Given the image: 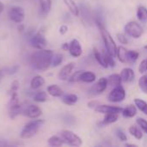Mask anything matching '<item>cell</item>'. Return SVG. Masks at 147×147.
<instances>
[{
  "instance_id": "obj_1",
  "label": "cell",
  "mask_w": 147,
  "mask_h": 147,
  "mask_svg": "<svg viewBox=\"0 0 147 147\" xmlns=\"http://www.w3.org/2000/svg\"><path fill=\"white\" fill-rule=\"evenodd\" d=\"M53 53L52 50L38 49L29 56V64L35 70L40 71H46L52 65Z\"/></svg>"
},
{
  "instance_id": "obj_2",
  "label": "cell",
  "mask_w": 147,
  "mask_h": 147,
  "mask_svg": "<svg viewBox=\"0 0 147 147\" xmlns=\"http://www.w3.org/2000/svg\"><path fill=\"white\" fill-rule=\"evenodd\" d=\"M97 25H98V28H99V30H100V33H101V35H102V40H103V43H104L107 52L114 57L116 56L117 46H116L113 37L111 36L109 32L105 28L102 22H101L99 21V22H97Z\"/></svg>"
},
{
  "instance_id": "obj_3",
  "label": "cell",
  "mask_w": 147,
  "mask_h": 147,
  "mask_svg": "<svg viewBox=\"0 0 147 147\" xmlns=\"http://www.w3.org/2000/svg\"><path fill=\"white\" fill-rule=\"evenodd\" d=\"M44 120H34L27 123L21 132L20 137L22 140H28L33 138L40 129L44 124Z\"/></svg>"
},
{
  "instance_id": "obj_4",
  "label": "cell",
  "mask_w": 147,
  "mask_h": 147,
  "mask_svg": "<svg viewBox=\"0 0 147 147\" xmlns=\"http://www.w3.org/2000/svg\"><path fill=\"white\" fill-rule=\"evenodd\" d=\"M59 135L61 137V139L63 140V141L66 144H68L69 146H80L83 144L82 139L77 135L76 134H74L73 132L70 131V130H62L59 133Z\"/></svg>"
},
{
  "instance_id": "obj_5",
  "label": "cell",
  "mask_w": 147,
  "mask_h": 147,
  "mask_svg": "<svg viewBox=\"0 0 147 147\" xmlns=\"http://www.w3.org/2000/svg\"><path fill=\"white\" fill-rule=\"evenodd\" d=\"M10 94V99L9 102V117L11 119L16 118L21 111H22V106L20 105L18 95L16 91L9 92Z\"/></svg>"
},
{
  "instance_id": "obj_6",
  "label": "cell",
  "mask_w": 147,
  "mask_h": 147,
  "mask_svg": "<svg viewBox=\"0 0 147 147\" xmlns=\"http://www.w3.org/2000/svg\"><path fill=\"white\" fill-rule=\"evenodd\" d=\"M125 32L126 34L134 39H139L142 36L143 33H144V29L143 28L136 22H129L126 24L125 26Z\"/></svg>"
},
{
  "instance_id": "obj_7",
  "label": "cell",
  "mask_w": 147,
  "mask_h": 147,
  "mask_svg": "<svg viewBox=\"0 0 147 147\" xmlns=\"http://www.w3.org/2000/svg\"><path fill=\"white\" fill-rule=\"evenodd\" d=\"M29 44L35 49H44L47 44L42 31H40L29 37Z\"/></svg>"
},
{
  "instance_id": "obj_8",
  "label": "cell",
  "mask_w": 147,
  "mask_h": 147,
  "mask_svg": "<svg viewBox=\"0 0 147 147\" xmlns=\"http://www.w3.org/2000/svg\"><path fill=\"white\" fill-rule=\"evenodd\" d=\"M125 98H126V91L121 85L114 87V89L110 91V93L108 96V100L110 102H115V103L124 101Z\"/></svg>"
},
{
  "instance_id": "obj_9",
  "label": "cell",
  "mask_w": 147,
  "mask_h": 147,
  "mask_svg": "<svg viewBox=\"0 0 147 147\" xmlns=\"http://www.w3.org/2000/svg\"><path fill=\"white\" fill-rule=\"evenodd\" d=\"M8 16L9 19L16 22V23H21L25 17V12L23 8L21 6H12L8 12Z\"/></svg>"
},
{
  "instance_id": "obj_10",
  "label": "cell",
  "mask_w": 147,
  "mask_h": 147,
  "mask_svg": "<svg viewBox=\"0 0 147 147\" xmlns=\"http://www.w3.org/2000/svg\"><path fill=\"white\" fill-rule=\"evenodd\" d=\"M123 110L122 108L121 107H116V106H110V105H104V104H98L95 108V111L97 113H102V114H109V113H115V114H120Z\"/></svg>"
},
{
  "instance_id": "obj_11",
  "label": "cell",
  "mask_w": 147,
  "mask_h": 147,
  "mask_svg": "<svg viewBox=\"0 0 147 147\" xmlns=\"http://www.w3.org/2000/svg\"><path fill=\"white\" fill-rule=\"evenodd\" d=\"M75 63L74 62H71V63H68L67 65H65V66H63L61 68V70L59 71V74H58V78L59 80H62V81H65V80H68L70 76L71 75V72L72 71L74 70L75 68Z\"/></svg>"
},
{
  "instance_id": "obj_12",
  "label": "cell",
  "mask_w": 147,
  "mask_h": 147,
  "mask_svg": "<svg viewBox=\"0 0 147 147\" xmlns=\"http://www.w3.org/2000/svg\"><path fill=\"white\" fill-rule=\"evenodd\" d=\"M69 53L74 58H78V57L81 56V54L83 53V48H82V46H81L80 42L77 39H73L70 42Z\"/></svg>"
},
{
  "instance_id": "obj_13",
  "label": "cell",
  "mask_w": 147,
  "mask_h": 147,
  "mask_svg": "<svg viewBox=\"0 0 147 147\" xmlns=\"http://www.w3.org/2000/svg\"><path fill=\"white\" fill-rule=\"evenodd\" d=\"M23 114L31 119H35L41 115L42 111L38 106L31 104V105H28V107H26V109L23 110Z\"/></svg>"
},
{
  "instance_id": "obj_14",
  "label": "cell",
  "mask_w": 147,
  "mask_h": 147,
  "mask_svg": "<svg viewBox=\"0 0 147 147\" xmlns=\"http://www.w3.org/2000/svg\"><path fill=\"white\" fill-rule=\"evenodd\" d=\"M93 54H94V57L96 59V60L97 61V63L104 67V68H108V65L105 61V58H104V53L103 51H99L96 47H94L93 49Z\"/></svg>"
},
{
  "instance_id": "obj_15",
  "label": "cell",
  "mask_w": 147,
  "mask_h": 147,
  "mask_svg": "<svg viewBox=\"0 0 147 147\" xmlns=\"http://www.w3.org/2000/svg\"><path fill=\"white\" fill-rule=\"evenodd\" d=\"M134 71L131 68H124L121 71V77L122 78L123 82L126 83H130L134 79Z\"/></svg>"
},
{
  "instance_id": "obj_16",
  "label": "cell",
  "mask_w": 147,
  "mask_h": 147,
  "mask_svg": "<svg viewBox=\"0 0 147 147\" xmlns=\"http://www.w3.org/2000/svg\"><path fill=\"white\" fill-rule=\"evenodd\" d=\"M119 119V114H115V113H109V114H106L104 119L99 123L100 126H106V125H109L112 123H115L118 121Z\"/></svg>"
},
{
  "instance_id": "obj_17",
  "label": "cell",
  "mask_w": 147,
  "mask_h": 147,
  "mask_svg": "<svg viewBox=\"0 0 147 147\" xmlns=\"http://www.w3.org/2000/svg\"><path fill=\"white\" fill-rule=\"evenodd\" d=\"M47 92L53 97H62L64 96L63 90L57 84H52L47 87Z\"/></svg>"
},
{
  "instance_id": "obj_18",
  "label": "cell",
  "mask_w": 147,
  "mask_h": 147,
  "mask_svg": "<svg viewBox=\"0 0 147 147\" xmlns=\"http://www.w3.org/2000/svg\"><path fill=\"white\" fill-rule=\"evenodd\" d=\"M96 79V74L90 71H84L80 78V81L84 83H87V84H91L95 82Z\"/></svg>"
},
{
  "instance_id": "obj_19",
  "label": "cell",
  "mask_w": 147,
  "mask_h": 147,
  "mask_svg": "<svg viewBox=\"0 0 147 147\" xmlns=\"http://www.w3.org/2000/svg\"><path fill=\"white\" fill-rule=\"evenodd\" d=\"M107 79H108L109 85H110L112 87L120 86V85H121V83H122V78L121 77V74H117V73L111 74Z\"/></svg>"
},
{
  "instance_id": "obj_20",
  "label": "cell",
  "mask_w": 147,
  "mask_h": 147,
  "mask_svg": "<svg viewBox=\"0 0 147 147\" xmlns=\"http://www.w3.org/2000/svg\"><path fill=\"white\" fill-rule=\"evenodd\" d=\"M121 114L125 118H133L137 114V107L135 105H128L123 109Z\"/></svg>"
},
{
  "instance_id": "obj_21",
  "label": "cell",
  "mask_w": 147,
  "mask_h": 147,
  "mask_svg": "<svg viewBox=\"0 0 147 147\" xmlns=\"http://www.w3.org/2000/svg\"><path fill=\"white\" fill-rule=\"evenodd\" d=\"M108 85H109L108 79L105 78H101L99 81L96 83V84L95 85V90L97 94H102L106 90Z\"/></svg>"
},
{
  "instance_id": "obj_22",
  "label": "cell",
  "mask_w": 147,
  "mask_h": 147,
  "mask_svg": "<svg viewBox=\"0 0 147 147\" xmlns=\"http://www.w3.org/2000/svg\"><path fill=\"white\" fill-rule=\"evenodd\" d=\"M63 2L67 6V8L69 9V10L71 11V13L72 15H74L75 16H79L78 6L77 5V3H75L74 0H63Z\"/></svg>"
},
{
  "instance_id": "obj_23",
  "label": "cell",
  "mask_w": 147,
  "mask_h": 147,
  "mask_svg": "<svg viewBox=\"0 0 147 147\" xmlns=\"http://www.w3.org/2000/svg\"><path fill=\"white\" fill-rule=\"evenodd\" d=\"M40 10L41 15H47L52 8V0H40Z\"/></svg>"
},
{
  "instance_id": "obj_24",
  "label": "cell",
  "mask_w": 147,
  "mask_h": 147,
  "mask_svg": "<svg viewBox=\"0 0 147 147\" xmlns=\"http://www.w3.org/2000/svg\"><path fill=\"white\" fill-rule=\"evenodd\" d=\"M116 56L120 62L121 63L127 62V50L123 46H120L119 47H117Z\"/></svg>"
},
{
  "instance_id": "obj_25",
  "label": "cell",
  "mask_w": 147,
  "mask_h": 147,
  "mask_svg": "<svg viewBox=\"0 0 147 147\" xmlns=\"http://www.w3.org/2000/svg\"><path fill=\"white\" fill-rule=\"evenodd\" d=\"M45 84V79L41 76H35L32 78L30 82V87L33 90H37Z\"/></svg>"
},
{
  "instance_id": "obj_26",
  "label": "cell",
  "mask_w": 147,
  "mask_h": 147,
  "mask_svg": "<svg viewBox=\"0 0 147 147\" xmlns=\"http://www.w3.org/2000/svg\"><path fill=\"white\" fill-rule=\"evenodd\" d=\"M78 101V97L75 94H67L62 96V102L69 106L74 105Z\"/></svg>"
},
{
  "instance_id": "obj_27",
  "label": "cell",
  "mask_w": 147,
  "mask_h": 147,
  "mask_svg": "<svg viewBox=\"0 0 147 147\" xmlns=\"http://www.w3.org/2000/svg\"><path fill=\"white\" fill-rule=\"evenodd\" d=\"M137 17L139 21L143 23L147 22V8L145 6H140L137 9Z\"/></svg>"
},
{
  "instance_id": "obj_28",
  "label": "cell",
  "mask_w": 147,
  "mask_h": 147,
  "mask_svg": "<svg viewBox=\"0 0 147 147\" xmlns=\"http://www.w3.org/2000/svg\"><path fill=\"white\" fill-rule=\"evenodd\" d=\"M47 143L50 146L53 147H59L61 146H63L64 144V141L63 140L61 139V137H59V136H56V135H53L52 137H50L47 140Z\"/></svg>"
},
{
  "instance_id": "obj_29",
  "label": "cell",
  "mask_w": 147,
  "mask_h": 147,
  "mask_svg": "<svg viewBox=\"0 0 147 147\" xmlns=\"http://www.w3.org/2000/svg\"><path fill=\"white\" fill-rule=\"evenodd\" d=\"M128 132L132 136H134L135 139H137L139 140L143 138V133L140 130V127H139L137 126H131L128 129Z\"/></svg>"
},
{
  "instance_id": "obj_30",
  "label": "cell",
  "mask_w": 147,
  "mask_h": 147,
  "mask_svg": "<svg viewBox=\"0 0 147 147\" xmlns=\"http://www.w3.org/2000/svg\"><path fill=\"white\" fill-rule=\"evenodd\" d=\"M134 104L137 107V109H139L141 112H143L147 115V102L146 101L136 98L134 99Z\"/></svg>"
},
{
  "instance_id": "obj_31",
  "label": "cell",
  "mask_w": 147,
  "mask_h": 147,
  "mask_svg": "<svg viewBox=\"0 0 147 147\" xmlns=\"http://www.w3.org/2000/svg\"><path fill=\"white\" fill-rule=\"evenodd\" d=\"M47 100V94L45 91H38L34 96V101L36 102H45Z\"/></svg>"
},
{
  "instance_id": "obj_32",
  "label": "cell",
  "mask_w": 147,
  "mask_h": 147,
  "mask_svg": "<svg viewBox=\"0 0 147 147\" xmlns=\"http://www.w3.org/2000/svg\"><path fill=\"white\" fill-rule=\"evenodd\" d=\"M139 57H140V53L137 51H134V50L127 51V62L134 63L137 61Z\"/></svg>"
},
{
  "instance_id": "obj_33",
  "label": "cell",
  "mask_w": 147,
  "mask_h": 147,
  "mask_svg": "<svg viewBox=\"0 0 147 147\" xmlns=\"http://www.w3.org/2000/svg\"><path fill=\"white\" fill-rule=\"evenodd\" d=\"M63 62V55L61 53H55L53 56L52 59V65L53 67L59 66Z\"/></svg>"
},
{
  "instance_id": "obj_34",
  "label": "cell",
  "mask_w": 147,
  "mask_h": 147,
  "mask_svg": "<svg viewBox=\"0 0 147 147\" xmlns=\"http://www.w3.org/2000/svg\"><path fill=\"white\" fill-rule=\"evenodd\" d=\"M103 53H104L105 61H106L108 66L115 67V59H114V56H112L111 54H109L107 51H103Z\"/></svg>"
},
{
  "instance_id": "obj_35",
  "label": "cell",
  "mask_w": 147,
  "mask_h": 147,
  "mask_svg": "<svg viewBox=\"0 0 147 147\" xmlns=\"http://www.w3.org/2000/svg\"><path fill=\"white\" fill-rule=\"evenodd\" d=\"M84 70H80V71H75L74 73H72L70 78H69V82L71 83H76V82H79L80 81V78H81V75L83 73Z\"/></svg>"
},
{
  "instance_id": "obj_36",
  "label": "cell",
  "mask_w": 147,
  "mask_h": 147,
  "mask_svg": "<svg viewBox=\"0 0 147 147\" xmlns=\"http://www.w3.org/2000/svg\"><path fill=\"white\" fill-rule=\"evenodd\" d=\"M147 75H144L142 76L140 80H139V86L140 88V90L145 93L147 94V82H146Z\"/></svg>"
},
{
  "instance_id": "obj_37",
  "label": "cell",
  "mask_w": 147,
  "mask_h": 147,
  "mask_svg": "<svg viewBox=\"0 0 147 147\" xmlns=\"http://www.w3.org/2000/svg\"><path fill=\"white\" fill-rule=\"evenodd\" d=\"M136 123H137L138 126L140 127V129H141L143 132H145L147 134V121H146V120L143 119V118L139 117V118H137V120H136Z\"/></svg>"
},
{
  "instance_id": "obj_38",
  "label": "cell",
  "mask_w": 147,
  "mask_h": 147,
  "mask_svg": "<svg viewBox=\"0 0 147 147\" xmlns=\"http://www.w3.org/2000/svg\"><path fill=\"white\" fill-rule=\"evenodd\" d=\"M19 68H20V66L18 65H14L11 66H8V67L4 68L3 70H4L6 75H13L19 70Z\"/></svg>"
},
{
  "instance_id": "obj_39",
  "label": "cell",
  "mask_w": 147,
  "mask_h": 147,
  "mask_svg": "<svg viewBox=\"0 0 147 147\" xmlns=\"http://www.w3.org/2000/svg\"><path fill=\"white\" fill-rule=\"evenodd\" d=\"M115 135L121 141H127V134H125V132L122 129L117 128L115 130Z\"/></svg>"
},
{
  "instance_id": "obj_40",
  "label": "cell",
  "mask_w": 147,
  "mask_h": 147,
  "mask_svg": "<svg viewBox=\"0 0 147 147\" xmlns=\"http://www.w3.org/2000/svg\"><path fill=\"white\" fill-rule=\"evenodd\" d=\"M139 71L140 73H145L147 71V59H143L139 66Z\"/></svg>"
},
{
  "instance_id": "obj_41",
  "label": "cell",
  "mask_w": 147,
  "mask_h": 147,
  "mask_svg": "<svg viewBox=\"0 0 147 147\" xmlns=\"http://www.w3.org/2000/svg\"><path fill=\"white\" fill-rule=\"evenodd\" d=\"M117 39L121 43V44H127L128 43V40H127V37L123 34H117Z\"/></svg>"
},
{
  "instance_id": "obj_42",
  "label": "cell",
  "mask_w": 147,
  "mask_h": 147,
  "mask_svg": "<svg viewBox=\"0 0 147 147\" xmlns=\"http://www.w3.org/2000/svg\"><path fill=\"white\" fill-rule=\"evenodd\" d=\"M19 82L17 80H14L12 83H11V85H10V90H9V92H13V91H17L18 88H19Z\"/></svg>"
},
{
  "instance_id": "obj_43",
  "label": "cell",
  "mask_w": 147,
  "mask_h": 147,
  "mask_svg": "<svg viewBox=\"0 0 147 147\" xmlns=\"http://www.w3.org/2000/svg\"><path fill=\"white\" fill-rule=\"evenodd\" d=\"M68 31V27L66 26V25H65V24H63V25H61L60 26V28H59V33L61 34H66V32Z\"/></svg>"
},
{
  "instance_id": "obj_44",
  "label": "cell",
  "mask_w": 147,
  "mask_h": 147,
  "mask_svg": "<svg viewBox=\"0 0 147 147\" xmlns=\"http://www.w3.org/2000/svg\"><path fill=\"white\" fill-rule=\"evenodd\" d=\"M97 105H98V102H97L96 101H90V102L88 103L89 108H96Z\"/></svg>"
},
{
  "instance_id": "obj_45",
  "label": "cell",
  "mask_w": 147,
  "mask_h": 147,
  "mask_svg": "<svg viewBox=\"0 0 147 147\" xmlns=\"http://www.w3.org/2000/svg\"><path fill=\"white\" fill-rule=\"evenodd\" d=\"M69 47H70V43L65 42V43H63V44H62L61 48H62L64 51H69Z\"/></svg>"
},
{
  "instance_id": "obj_46",
  "label": "cell",
  "mask_w": 147,
  "mask_h": 147,
  "mask_svg": "<svg viewBox=\"0 0 147 147\" xmlns=\"http://www.w3.org/2000/svg\"><path fill=\"white\" fill-rule=\"evenodd\" d=\"M5 75H6V74H5L4 70H3V69L0 70V83L2 82V80H3V77H4Z\"/></svg>"
},
{
  "instance_id": "obj_47",
  "label": "cell",
  "mask_w": 147,
  "mask_h": 147,
  "mask_svg": "<svg viewBox=\"0 0 147 147\" xmlns=\"http://www.w3.org/2000/svg\"><path fill=\"white\" fill-rule=\"evenodd\" d=\"M8 144H7V142L6 141H4V140H0V146H7Z\"/></svg>"
},
{
  "instance_id": "obj_48",
  "label": "cell",
  "mask_w": 147,
  "mask_h": 147,
  "mask_svg": "<svg viewBox=\"0 0 147 147\" xmlns=\"http://www.w3.org/2000/svg\"><path fill=\"white\" fill-rule=\"evenodd\" d=\"M3 9H4V5H3V3L2 2H0V14L3 12Z\"/></svg>"
},
{
  "instance_id": "obj_49",
  "label": "cell",
  "mask_w": 147,
  "mask_h": 147,
  "mask_svg": "<svg viewBox=\"0 0 147 147\" xmlns=\"http://www.w3.org/2000/svg\"><path fill=\"white\" fill-rule=\"evenodd\" d=\"M18 30H19V31H21V32H22V31H23V30H24V26H23L22 24H21V23H20V26H18Z\"/></svg>"
},
{
  "instance_id": "obj_50",
  "label": "cell",
  "mask_w": 147,
  "mask_h": 147,
  "mask_svg": "<svg viewBox=\"0 0 147 147\" xmlns=\"http://www.w3.org/2000/svg\"><path fill=\"white\" fill-rule=\"evenodd\" d=\"M126 146H136V145H134V144H126Z\"/></svg>"
},
{
  "instance_id": "obj_51",
  "label": "cell",
  "mask_w": 147,
  "mask_h": 147,
  "mask_svg": "<svg viewBox=\"0 0 147 147\" xmlns=\"http://www.w3.org/2000/svg\"><path fill=\"white\" fill-rule=\"evenodd\" d=\"M145 48H146V49H147V46L146 47H145Z\"/></svg>"
},
{
  "instance_id": "obj_52",
  "label": "cell",
  "mask_w": 147,
  "mask_h": 147,
  "mask_svg": "<svg viewBox=\"0 0 147 147\" xmlns=\"http://www.w3.org/2000/svg\"><path fill=\"white\" fill-rule=\"evenodd\" d=\"M146 82H147V78H146Z\"/></svg>"
}]
</instances>
